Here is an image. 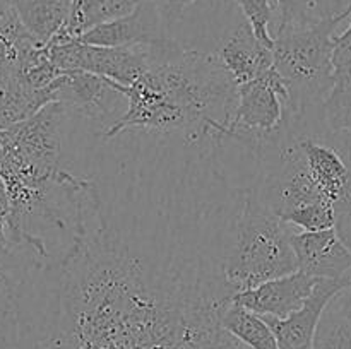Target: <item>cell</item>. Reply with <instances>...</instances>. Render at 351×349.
Instances as JSON below:
<instances>
[{
    "mask_svg": "<svg viewBox=\"0 0 351 349\" xmlns=\"http://www.w3.org/2000/svg\"><path fill=\"white\" fill-rule=\"evenodd\" d=\"M171 36L156 0H143L132 12L106 21L77 38L98 47H146Z\"/></svg>",
    "mask_w": 351,
    "mask_h": 349,
    "instance_id": "7",
    "label": "cell"
},
{
    "mask_svg": "<svg viewBox=\"0 0 351 349\" xmlns=\"http://www.w3.org/2000/svg\"><path fill=\"white\" fill-rule=\"evenodd\" d=\"M51 62L60 70H86L120 86H132L149 67L146 47H98L77 38L51 40L47 43Z\"/></svg>",
    "mask_w": 351,
    "mask_h": 349,
    "instance_id": "3",
    "label": "cell"
},
{
    "mask_svg": "<svg viewBox=\"0 0 351 349\" xmlns=\"http://www.w3.org/2000/svg\"><path fill=\"white\" fill-rule=\"evenodd\" d=\"M317 281L304 270H295L259 286L239 291L233 296V303L261 317L287 318L307 301Z\"/></svg>",
    "mask_w": 351,
    "mask_h": 349,
    "instance_id": "10",
    "label": "cell"
},
{
    "mask_svg": "<svg viewBox=\"0 0 351 349\" xmlns=\"http://www.w3.org/2000/svg\"><path fill=\"white\" fill-rule=\"evenodd\" d=\"M312 349H351V315L345 313L335 300L319 320Z\"/></svg>",
    "mask_w": 351,
    "mask_h": 349,
    "instance_id": "15",
    "label": "cell"
},
{
    "mask_svg": "<svg viewBox=\"0 0 351 349\" xmlns=\"http://www.w3.org/2000/svg\"><path fill=\"white\" fill-rule=\"evenodd\" d=\"M291 246L298 270L315 279L351 277V248L341 240L336 228L321 231H291Z\"/></svg>",
    "mask_w": 351,
    "mask_h": 349,
    "instance_id": "9",
    "label": "cell"
},
{
    "mask_svg": "<svg viewBox=\"0 0 351 349\" xmlns=\"http://www.w3.org/2000/svg\"><path fill=\"white\" fill-rule=\"evenodd\" d=\"M335 301L338 303V307L341 308L345 313L351 315V287H348V289L341 291V293L338 294V296L335 298Z\"/></svg>",
    "mask_w": 351,
    "mask_h": 349,
    "instance_id": "22",
    "label": "cell"
},
{
    "mask_svg": "<svg viewBox=\"0 0 351 349\" xmlns=\"http://www.w3.org/2000/svg\"><path fill=\"white\" fill-rule=\"evenodd\" d=\"M276 9V27L274 36L285 29L304 27L321 21L312 0H271Z\"/></svg>",
    "mask_w": 351,
    "mask_h": 349,
    "instance_id": "17",
    "label": "cell"
},
{
    "mask_svg": "<svg viewBox=\"0 0 351 349\" xmlns=\"http://www.w3.org/2000/svg\"><path fill=\"white\" fill-rule=\"evenodd\" d=\"M351 287V277L319 279L314 291L297 311L287 318L263 317L273 328L281 349H312L319 320L326 308L341 291Z\"/></svg>",
    "mask_w": 351,
    "mask_h": 349,
    "instance_id": "8",
    "label": "cell"
},
{
    "mask_svg": "<svg viewBox=\"0 0 351 349\" xmlns=\"http://www.w3.org/2000/svg\"><path fill=\"white\" fill-rule=\"evenodd\" d=\"M143 0H74L67 24L55 38H79L91 27L132 12Z\"/></svg>",
    "mask_w": 351,
    "mask_h": 349,
    "instance_id": "13",
    "label": "cell"
},
{
    "mask_svg": "<svg viewBox=\"0 0 351 349\" xmlns=\"http://www.w3.org/2000/svg\"><path fill=\"white\" fill-rule=\"evenodd\" d=\"M239 7L240 12L250 24L257 40L273 48L274 27H276V9L271 0H230Z\"/></svg>",
    "mask_w": 351,
    "mask_h": 349,
    "instance_id": "16",
    "label": "cell"
},
{
    "mask_svg": "<svg viewBox=\"0 0 351 349\" xmlns=\"http://www.w3.org/2000/svg\"><path fill=\"white\" fill-rule=\"evenodd\" d=\"M293 133L298 137L312 180L335 205L336 218L351 214V166L332 140L328 123H319L305 132L293 130Z\"/></svg>",
    "mask_w": 351,
    "mask_h": 349,
    "instance_id": "4",
    "label": "cell"
},
{
    "mask_svg": "<svg viewBox=\"0 0 351 349\" xmlns=\"http://www.w3.org/2000/svg\"><path fill=\"white\" fill-rule=\"evenodd\" d=\"M312 2L322 19L351 12V0H312Z\"/></svg>",
    "mask_w": 351,
    "mask_h": 349,
    "instance_id": "20",
    "label": "cell"
},
{
    "mask_svg": "<svg viewBox=\"0 0 351 349\" xmlns=\"http://www.w3.org/2000/svg\"><path fill=\"white\" fill-rule=\"evenodd\" d=\"M221 324L237 341L249 349H281L269 324L247 308L232 303L223 313Z\"/></svg>",
    "mask_w": 351,
    "mask_h": 349,
    "instance_id": "14",
    "label": "cell"
},
{
    "mask_svg": "<svg viewBox=\"0 0 351 349\" xmlns=\"http://www.w3.org/2000/svg\"><path fill=\"white\" fill-rule=\"evenodd\" d=\"M0 36L9 41L16 51H26L29 48L41 47L40 41L26 29L16 9L7 0H0Z\"/></svg>",
    "mask_w": 351,
    "mask_h": 349,
    "instance_id": "18",
    "label": "cell"
},
{
    "mask_svg": "<svg viewBox=\"0 0 351 349\" xmlns=\"http://www.w3.org/2000/svg\"><path fill=\"white\" fill-rule=\"evenodd\" d=\"M288 89L276 68L239 86L235 116L226 133H271L281 125Z\"/></svg>",
    "mask_w": 351,
    "mask_h": 349,
    "instance_id": "6",
    "label": "cell"
},
{
    "mask_svg": "<svg viewBox=\"0 0 351 349\" xmlns=\"http://www.w3.org/2000/svg\"><path fill=\"white\" fill-rule=\"evenodd\" d=\"M17 58V51L12 44L0 36V72H5Z\"/></svg>",
    "mask_w": 351,
    "mask_h": 349,
    "instance_id": "21",
    "label": "cell"
},
{
    "mask_svg": "<svg viewBox=\"0 0 351 349\" xmlns=\"http://www.w3.org/2000/svg\"><path fill=\"white\" fill-rule=\"evenodd\" d=\"M16 9L26 29L47 44L67 24L74 0H7Z\"/></svg>",
    "mask_w": 351,
    "mask_h": 349,
    "instance_id": "12",
    "label": "cell"
},
{
    "mask_svg": "<svg viewBox=\"0 0 351 349\" xmlns=\"http://www.w3.org/2000/svg\"><path fill=\"white\" fill-rule=\"evenodd\" d=\"M250 188L233 226L225 257L226 279L237 293L298 270L291 246L295 228L259 202Z\"/></svg>",
    "mask_w": 351,
    "mask_h": 349,
    "instance_id": "1",
    "label": "cell"
},
{
    "mask_svg": "<svg viewBox=\"0 0 351 349\" xmlns=\"http://www.w3.org/2000/svg\"><path fill=\"white\" fill-rule=\"evenodd\" d=\"M10 198L3 181L0 180V255L10 250Z\"/></svg>",
    "mask_w": 351,
    "mask_h": 349,
    "instance_id": "19",
    "label": "cell"
},
{
    "mask_svg": "<svg viewBox=\"0 0 351 349\" xmlns=\"http://www.w3.org/2000/svg\"><path fill=\"white\" fill-rule=\"evenodd\" d=\"M57 101L77 118L101 130L112 127L127 109V98L117 82L86 70H71L57 79Z\"/></svg>",
    "mask_w": 351,
    "mask_h": 349,
    "instance_id": "5",
    "label": "cell"
},
{
    "mask_svg": "<svg viewBox=\"0 0 351 349\" xmlns=\"http://www.w3.org/2000/svg\"><path fill=\"white\" fill-rule=\"evenodd\" d=\"M2 86H3V74L0 72V89H2Z\"/></svg>",
    "mask_w": 351,
    "mask_h": 349,
    "instance_id": "23",
    "label": "cell"
},
{
    "mask_svg": "<svg viewBox=\"0 0 351 349\" xmlns=\"http://www.w3.org/2000/svg\"><path fill=\"white\" fill-rule=\"evenodd\" d=\"M350 16L351 12L324 17L274 36V68L288 89V113L311 115L324 112V103L332 88L335 34Z\"/></svg>",
    "mask_w": 351,
    "mask_h": 349,
    "instance_id": "2",
    "label": "cell"
},
{
    "mask_svg": "<svg viewBox=\"0 0 351 349\" xmlns=\"http://www.w3.org/2000/svg\"><path fill=\"white\" fill-rule=\"evenodd\" d=\"M346 27L335 34L332 88L324 103L326 123L332 132L351 133V16Z\"/></svg>",
    "mask_w": 351,
    "mask_h": 349,
    "instance_id": "11",
    "label": "cell"
}]
</instances>
